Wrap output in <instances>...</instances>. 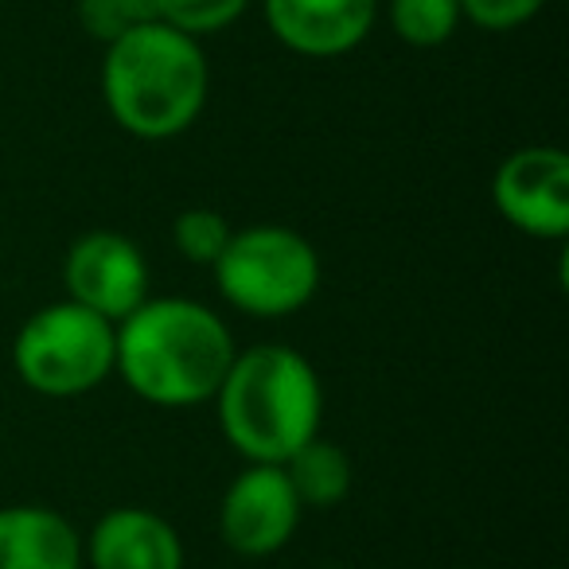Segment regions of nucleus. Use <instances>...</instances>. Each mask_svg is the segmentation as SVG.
Listing matches in <instances>:
<instances>
[{"label": "nucleus", "instance_id": "nucleus-1", "mask_svg": "<svg viewBox=\"0 0 569 569\" xmlns=\"http://www.w3.org/2000/svg\"><path fill=\"white\" fill-rule=\"evenodd\" d=\"M234 356V336L214 309L188 297H149L118 320L113 371L141 402L183 410L211 402Z\"/></svg>", "mask_w": 569, "mask_h": 569}, {"label": "nucleus", "instance_id": "nucleus-2", "mask_svg": "<svg viewBox=\"0 0 569 569\" xmlns=\"http://www.w3.org/2000/svg\"><path fill=\"white\" fill-rule=\"evenodd\" d=\"M207 90L211 71L199 40L160 20L106 43V110L137 141H172L188 133L203 113Z\"/></svg>", "mask_w": 569, "mask_h": 569}, {"label": "nucleus", "instance_id": "nucleus-3", "mask_svg": "<svg viewBox=\"0 0 569 569\" xmlns=\"http://www.w3.org/2000/svg\"><path fill=\"white\" fill-rule=\"evenodd\" d=\"M211 402L227 441L250 465H284L320 433L325 418L317 367L284 343L238 351Z\"/></svg>", "mask_w": 569, "mask_h": 569}, {"label": "nucleus", "instance_id": "nucleus-4", "mask_svg": "<svg viewBox=\"0 0 569 569\" xmlns=\"http://www.w3.org/2000/svg\"><path fill=\"white\" fill-rule=\"evenodd\" d=\"M211 269L222 301L261 320L293 317L320 289L317 246L281 222L234 230Z\"/></svg>", "mask_w": 569, "mask_h": 569}, {"label": "nucleus", "instance_id": "nucleus-5", "mask_svg": "<svg viewBox=\"0 0 569 569\" xmlns=\"http://www.w3.org/2000/svg\"><path fill=\"white\" fill-rule=\"evenodd\" d=\"M118 325L74 301L43 305L12 340L20 382L43 398H79L113 375Z\"/></svg>", "mask_w": 569, "mask_h": 569}, {"label": "nucleus", "instance_id": "nucleus-6", "mask_svg": "<svg viewBox=\"0 0 569 569\" xmlns=\"http://www.w3.org/2000/svg\"><path fill=\"white\" fill-rule=\"evenodd\" d=\"M491 203L519 234L561 242L569 234V157L553 144L515 149L491 176Z\"/></svg>", "mask_w": 569, "mask_h": 569}, {"label": "nucleus", "instance_id": "nucleus-7", "mask_svg": "<svg viewBox=\"0 0 569 569\" xmlns=\"http://www.w3.org/2000/svg\"><path fill=\"white\" fill-rule=\"evenodd\" d=\"M63 284L67 301L118 325L149 301V261L133 238L118 230H90L67 250Z\"/></svg>", "mask_w": 569, "mask_h": 569}, {"label": "nucleus", "instance_id": "nucleus-8", "mask_svg": "<svg viewBox=\"0 0 569 569\" xmlns=\"http://www.w3.org/2000/svg\"><path fill=\"white\" fill-rule=\"evenodd\" d=\"M301 499L281 465H250L219 503V535L242 558H269L301 527Z\"/></svg>", "mask_w": 569, "mask_h": 569}, {"label": "nucleus", "instance_id": "nucleus-9", "mask_svg": "<svg viewBox=\"0 0 569 569\" xmlns=\"http://www.w3.org/2000/svg\"><path fill=\"white\" fill-rule=\"evenodd\" d=\"M261 12L281 48L305 59H336L371 36L379 0H261Z\"/></svg>", "mask_w": 569, "mask_h": 569}, {"label": "nucleus", "instance_id": "nucleus-10", "mask_svg": "<svg viewBox=\"0 0 569 569\" xmlns=\"http://www.w3.org/2000/svg\"><path fill=\"white\" fill-rule=\"evenodd\" d=\"M90 569H183V542L176 527L144 507H113L82 542Z\"/></svg>", "mask_w": 569, "mask_h": 569}, {"label": "nucleus", "instance_id": "nucleus-11", "mask_svg": "<svg viewBox=\"0 0 569 569\" xmlns=\"http://www.w3.org/2000/svg\"><path fill=\"white\" fill-rule=\"evenodd\" d=\"M0 569H82V538L40 503L0 507Z\"/></svg>", "mask_w": 569, "mask_h": 569}, {"label": "nucleus", "instance_id": "nucleus-12", "mask_svg": "<svg viewBox=\"0 0 569 569\" xmlns=\"http://www.w3.org/2000/svg\"><path fill=\"white\" fill-rule=\"evenodd\" d=\"M281 468L289 476V483H293L301 507H340L348 499L351 483H356L351 457L336 441H325L320 433L312 441H305Z\"/></svg>", "mask_w": 569, "mask_h": 569}, {"label": "nucleus", "instance_id": "nucleus-13", "mask_svg": "<svg viewBox=\"0 0 569 569\" xmlns=\"http://www.w3.org/2000/svg\"><path fill=\"white\" fill-rule=\"evenodd\" d=\"M387 20L410 48H441L460 24V0H390Z\"/></svg>", "mask_w": 569, "mask_h": 569}, {"label": "nucleus", "instance_id": "nucleus-14", "mask_svg": "<svg viewBox=\"0 0 569 569\" xmlns=\"http://www.w3.org/2000/svg\"><path fill=\"white\" fill-rule=\"evenodd\" d=\"M230 234H234V227L214 207H188L172 222V246L191 266H214L219 253L227 250Z\"/></svg>", "mask_w": 569, "mask_h": 569}, {"label": "nucleus", "instance_id": "nucleus-15", "mask_svg": "<svg viewBox=\"0 0 569 569\" xmlns=\"http://www.w3.org/2000/svg\"><path fill=\"white\" fill-rule=\"evenodd\" d=\"M246 9H250V0H157L160 24L191 36V40L238 24Z\"/></svg>", "mask_w": 569, "mask_h": 569}, {"label": "nucleus", "instance_id": "nucleus-16", "mask_svg": "<svg viewBox=\"0 0 569 569\" xmlns=\"http://www.w3.org/2000/svg\"><path fill=\"white\" fill-rule=\"evenodd\" d=\"M152 20H160L157 0H79L82 32L98 43H113L118 36L152 24Z\"/></svg>", "mask_w": 569, "mask_h": 569}, {"label": "nucleus", "instance_id": "nucleus-17", "mask_svg": "<svg viewBox=\"0 0 569 569\" xmlns=\"http://www.w3.org/2000/svg\"><path fill=\"white\" fill-rule=\"evenodd\" d=\"M542 9L546 0H460V20H472L483 32H511Z\"/></svg>", "mask_w": 569, "mask_h": 569}]
</instances>
